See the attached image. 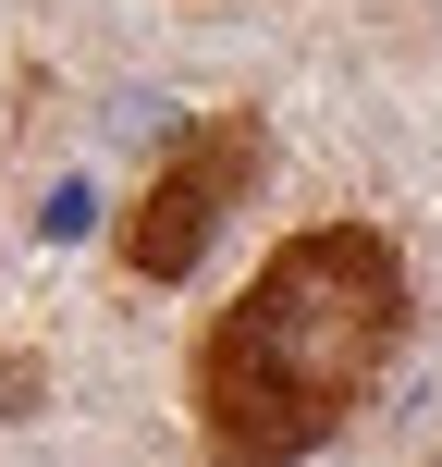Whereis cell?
<instances>
[{"label": "cell", "mask_w": 442, "mask_h": 467, "mask_svg": "<svg viewBox=\"0 0 442 467\" xmlns=\"http://www.w3.org/2000/svg\"><path fill=\"white\" fill-rule=\"evenodd\" d=\"M98 222V185H49V210H37V234H62V246H74V234H87Z\"/></svg>", "instance_id": "cell-3"}, {"label": "cell", "mask_w": 442, "mask_h": 467, "mask_svg": "<svg viewBox=\"0 0 442 467\" xmlns=\"http://www.w3.org/2000/svg\"><path fill=\"white\" fill-rule=\"evenodd\" d=\"M406 320H418V271L381 222L283 234L185 369L210 467H307L320 443H344V419L394 381Z\"/></svg>", "instance_id": "cell-1"}, {"label": "cell", "mask_w": 442, "mask_h": 467, "mask_svg": "<svg viewBox=\"0 0 442 467\" xmlns=\"http://www.w3.org/2000/svg\"><path fill=\"white\" fill-rule=\"evenodd\" d=\"M258 172H271V123L258 111H221V123H197V136H160V172H148V197L123 210V271L136 283H185L197 258H210V234L246 210Z\"/></svg>", "instance_id": "cell-2"}]
</instances>
